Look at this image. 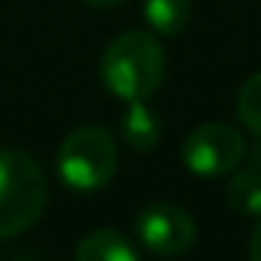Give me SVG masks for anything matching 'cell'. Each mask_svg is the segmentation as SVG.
Returning <instances> with one entry per match:
<instances>
[{
    "mask_svg": "<svg viewBox=\"0 0 261 261\" xmlns=\"http://www.w3.org/2000/svg\"><path fill=\"white\" fill-rule=\"evenodd\" d=\"M88 6H94V9H110V6H116V3H122V0H85Z\"/></svg>",
    "mask_w": 261,
    "mask_h": 261,
    "instance_id": "7c38bea8",
    "label": "cell"
},
{
    "mask_svg": "<svg viewBox=\"0 0 261 261\" xmlns=\"http://www.w3.org/2000/svg\"><path fill=\"white\" fill-rule=\"evenodd\" d=\"M246 158V140L243 134L222 122H206L197 125L182 140V164L189 173L200 179H216L240 167Z\"/></svg>",
    "mask_w": 261,
    "mask_h": 261,
    "instance_id": "277c9868",
    "label": "cell"
},
{
    "mask_svg": "<svg viewBox=\"0 0 261 261\" xmlns=\"http://www.w3.org/2000/svg\"><path fill=\"white\" fill-rule=\"evenodd\" d=\"M49 182L40 164L18 149H0V240L18 237L40 222Z\"/></svg>",
    "mask_w": 261,
    "mask_h": 261,
    "instance_id": "7a4b0ae2",
    "label": "cell"
},
{
    "mask_svg": "<svg viewBox=\"0 0 261 261\" xmlns=\"http://www.w3.org/2000/svg\"><path fill=\"white\" fill-rule=\"evenodd\" d=\"M143 15L158 37H176L192 18V0H143Z\"/></svg>",
    "mask_w": 261,
    "mask_h": 261,
    "instance_id": "ba28073f",
    "label": "cell"
},
{
    "mask_svg": "<svg viewBox=\"0 0 261 261\" xmlns=\"http://www.w3.org/2000/svg\"><path fill=\"white\" fill-rule=\"evenodd\" d=\"M225 197L231 210L246 213V216H261V170L249 167V170L234 173L225 189Z\"/></svg>",
    "mask_w": 261,
    "mask_h": 261,
    "instance_id": "9c48e42d",
    "label": "cell"
},
{
    "mask_svg": "<svg viewBox=\"0 0 261 261\" xmlns=\"http://www.w3.org/2000/svg\"><path fill=\"white\" fill-rule=\"evenodd\" d=\"M237 119L246 125V130L261 137V73L249 76L237 94Z\"/></svg>",
    "mask_w": 261,
    "mask_h": 261,
    "instance_id": "30bf717a",
    "label": "cell"
},
{
    "mask_svg": "<svg viewBox=\"0 0 261 261\" xmlns=\"http://www.w3.org/2000/svg\"><path fill=\"white\" fill-rule=\"evenodd\" d=\"M167 73V58L161 43L146 31L119 34L100 55V79L110 94L128 100L152 97Z\"/></svg>",
    "mask_w": 261,
    "mask_h": 261,
    "instance_id": "6da1fadb",
    "label": "cell"
},
{
    "mask_svg": "<svg viewBox=\"0 0 261 261\" xmlns=\"http://www.w3.org/2000/svg\"><path fill=\"white\" fill-rule=\"evenodd\" d=\"M122 137L134 152H152L161 140V122L146 100H128L122 113Z\"/></svg>",
    "mask_w": 261,
    "mask_h": 261,
    "instance_id": "52a82bcc",
    "label": "cell"
},
{
    "mask_svg": "<svg viewBox=\"0 0 261 261\" xmlns=\"http://www.w3.org/2000/svg\"><path fill=\"white\" fill-rule=\"evenodd\" d=\"M76 261H140V255L125 234L113 228H94L79 240Z\"/></svg>",
    "mask_w": 261,
    "mask_h": 261,
    "instance_id": "8992f818",
    "label": "cell"
},
{
    "mask_svg": "<svg viewBox=\"0 0 261 261\" xmlns=\"http://www.w3.org/2000/svg\"><path fill=\"white\" fill-rule=\"evenodd\" d=\"M249 261H261V222L255 228V234H252V240H249Z\"/></svg>",
    "mask_w": 261,
    "mask_h": 261,
    "instance_id": "8fae6325",
    "label": "cell"
},
{
    "mask_svg": "<svg viewBox=\"0 0 261 261\" xmlns=\"http://www.w3.org/2000/svg\"><path fill=\"white\" fill-rule=\"evenodd\" d=\"M55 167L64 186L76 192H97L110 186L119 167V149H116L113 134L100 125L70 130L58 146Z\"/></svg>",
    "mask_w": 261,
    "mask_h": 261,
    "instance_id": "3957f363",
    "label": "cell"
},
{
    "mask_svg": "<svg viewBox=\"0 0 261 261\" xmlns=\"http://www.w3.org/2000/svg\"><path fill=\"white\" fill-rule=\"evenodd\" d=\"M137 237L146 252L158 258H179L195 246L197 228L192 213L179 203L152 200L137 213Z\"/></svg>",
    "mask_w": 261,
    "mask_h": 261,
    "instance_id": "5b68a950",
    "label": "cell"
}]
</instances>
